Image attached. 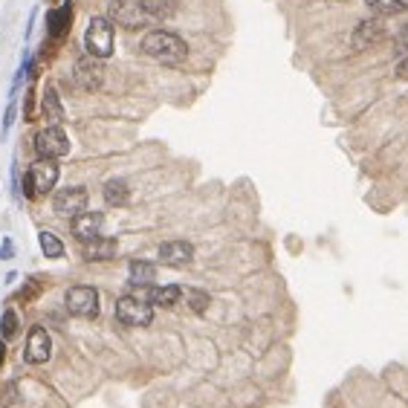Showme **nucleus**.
<instances>
[{
	"instance_id": "obj_1",
	"label": "nucleus",
	"mask_w": 408,
	"mask_h": 408,
	"mask_svg": "<svg viewBox=\"0 0 408 408\" xmlns=\"http://www.w3.org/2000/svg\"><path fill=\"white\" fill-rule=\"evenodd\" d=\"M142 53L159 64H183L188 55V46L179 35H174V32L154 29L142 38Z\"/></svg>"
},
{
	"instance_id": "obj_2",
	"label": "nucleus",
	"mask_w": 408,
	"mask_h": 408,
	"mask_svg": "<svg viewBox=\"0 0 408 408\" xmlns=\"http://www.w3.org/2000/svg\"><path fill=\"white\" fill-rule=\"evenodd\" d=\"M85 46L93 58H107L113 55V46H116V32H113L110 18H93L85 29Z\"/></svg>"
},
{
	"instance_id": "obj_3",
	"label": "nucleus",
	"mask_w": 408,
	"mask_h": 408,
	"mask_svg": "<svg viewBox=\"0 0 408 408\" xmlns=\"http://www.w3.org/2000/svg\"><path fill=\"white\" fill-rule=\"evenodd\" d=\"M55 183H58L55 159H35L24 179V194L26 197H41V194H50L55 188Z\"/></svg>"
},
{
	"instance_id": "obj_4",
	"label": "nucleus",
	"mask_w": 408,
	"mask_h": 408,
	"mask_svg": "<svg viewBox=\"0 0 408 408\" xmlns=\"http://www.w3.org/2000/svg\"><path fill=\"white\" fill-rule=\"evenodd\" d=\"M35 151L41 154V159L67 157L70 154V139L58 125H50V127H44L35 134Z\"/></svg>"
},
{
	"instance_id": "obj_5",
	"label": "nucleus",
	"mask_w": 408,
	"mask_h": 408,
	"mask_svg": "<svg viewBox=\"0 0 408 408\" xmlns=\"http://www.w3.org/2000/svg\"><path fill=\"white\" fill-rule=\"evenodd\" d=\"M116 316H119V321L130 324V328H145V324H151V319H154V307L139 296H122L116 301Z\"/></svg>"
},
{
	"instance_id": "obj_6",
	"label": "nucleus",
	"mask_w": 408,
	"mask_h": 408,
	"mask_svg": "<svg viewBox=\"0 0 408 408\" xmlns=\"http://www.w3.org/2000/svg\"><path fill=\"white\" fill-rule=\"evenodd\" d=\"M67 310L73 316H81V319L99 316V292H96L93 287H73L67 292Z\"/></svg>"
},
{
	"instance_id": "obj_7",
	"label": "nucleus",
	"mask_w": 408,
	"mask_h": 408,
	"mask_svg": "<svg viewBox=\"0 0 408 408\" xmlns=\"http://www.w3.org/2000/svg\"><path fill=\"white\" fill-rule=\"evenodd\" d=\"M73 76H76V81H78V87H85V90H99L102 81H105V67H102L99 58L85 55V58L76 61Z\"/></svg>"
},
{
	"instance_id": "obj_8",
	"label": "nucleus",
	"mask_w": 408,
	"mask_h": 408,
	"mask_svg": "<svg viewBox=\"0 0 408 408\" xmlns=\"http://www.w3.org/2000/svg\"><path fill=\"white\" fill-rule=\"evenodd\" d=\"M53 206H55L58 215H64V218H78L81 211L87 209V191L78 188V186L76 188H64V191L55 194Z\"/></svg>"
},
{
	"instance_id": "obj_9",
	"label": "nucleus",
	"mask_w": 408,
	"mask_h": 408,
	"mask_svg": "<svg viewBox=\"0 0 408 408\" xmlns=\"http://www.w3.org/2000/svg\"><path fill=\"white\" fill-rule=\"evenodd\" d=\"M53 353V342H50V333L44 328H32L29 330V339H26V362L32 365H44L46 359Z\"/></svg>"
},
{
	"instance_id": "obj_10",
	"label": "nucleus",
	"mask_w": 408,
	"mask_h": 408,
	"mask_svg": "<svg viewBox=\"0 0 408 408\" xmlns=\"http://www.w3.org/2000/svg\"><path fill=\"white\" fill-rule=\"evenodd\" d=\"M382 38H385V24L377 21V18H368V21H362L353 29L351 44H353V50H368V46L380 44Z\"/></svg>"
},
{
	"instance_id": "obj_11",
	"label": "nucleus",
	"mask_w": 408,
	"mask_h": 408,
	"mask_svg": "<svg viewBox=\"0 0 408 408\" xmlns=\"http://www.w3.org/2000/svg\"><path fill=\"white\" fill-rule=\"evenodd\" d=\"M102 226H105V218L99 211H81L78 218H73V235L81 243H87V240L102 238Z\"/></svg>"
},
{
	"instance_id": "obj_12",
	"label": "nucleus",
	"mask_w": 408,
	"mask_h": 408,
	"mask_svg": "<svg viewBox=\"0 0 408 408\" xmlns=\"http://www.w3.org/2000/svg\"><path fill=\"white\" fill-rule=\"evenodd\" d=\"M110 15H113V21H119L122 26H142L148 21L139 9V0H113Z\"/></svg>"
},
{
	"instance_id": "obj_13",
	"label": "nucleus",
	"mask_w": 408,
	"mask_h": 408,
	"mask_svg": "<svg viewBox=\"0 0 408 408\" xmlns=\"http://www.w3.org/2000/svg\"><path fill=\"white\" fill-rule=\"evenodd\" d=\"M191 258H194V249H191V243H186V240H168V243H162L159 247V260L162 264H168V267H183V264H188Z\"/></svg>"
},
{
	"instance_id": "obj_14",
	"label": "nucleus",
	"mask_w": 408,
	"mask_h": 408,
	"mask_svg": "<svg viewBox=\"0 0 408 408\" xmlns=\"http://www.w3.org/2000/svg\"><path fill=\"white\" fill-rule=\"evenodd\" d=\"M139 299H145L151 307H174L179 299H183V290L177 284H166V287H151V290H142Z\"/></svg>"
},
{
	"instance_id": "obj_15",
	"label": "nucleus",
	"mask_w": 408,
	"mask_h": 408,
	"mask_svg": "<svg viewBox=\"0 0 408 408\" xmlns=\"http://www.w3.org/2000/svg\"><path fill=\"white\" fill-rule=\"evenodd\" d=\"M87 260H107L116 255V240L113 238H96V240H87L85 249H81Z\"/></svg>"
},
{
	"instance_id": "obj_16",
	"label": "nucleus",
	"mask_w": 408,
	"mask_h": 408,
	"mask_svg": "<svg viewBox=\"0 0 408 408\" xmlns=\"http://www.w3.org/2000/svg\"><path fill=\"white\" fill-rule=\"evenodd\" d=\"M139 9L145 18H154V21H162V18H171L177 12V0H139Z\"/></svg>"
},
{
	"instance_id": "obj_17",
	"label": "nucleus",
	"mask_w": 408,
	"mask_h": 408,
	"mask_svg": "<svg viewBox=\"0 0 408 408\" xmlns=\"http://www.w3.org/2000/svg\"><path fill=\"white\" fill-rule=\"evenodd\" d=\"M130 284L136 287H151L157 281V267L148 264V260H130Z\"/></svg>"
},
{
	"instance_id": "obj_18",
	"label": "nucleus",
	"mask_w": 408,
	"mask_h": 408,
	"mask_svg": "<svg viewBox=\"0 0 408 408\" xmlns=\"http://www.w3.org/2000/svg\"><path fill=\"white\" fill-rule=\"evenodd\" d=\"M70 21H73V6H70V3L58 6V9L50 15V35H53V38H61L64 32L70 29Z\"/></svg>"
},
{
	"instance_id": "obj_19",
	"label": "nucleus",
	"mask_w": 408,
	"mask_h": 408,
	"mask_svg": "<svg viewBox=\"0 0 408 408\" xmlns=\"http://www.w3.org/2000/svg\"><path fill=\"white\" fill-rule=\"evenodd\" d=\"M105 200L110 206H125L130 200V188L125 179H110V183H105Z\"/></svg>"
},
{
	"instance_id": "obj_20",
	"label": "nucleus",
	"mask_w": 408,
	"mask_h": 408,
	"mask_svg": "<svg viewBox=\"0 0 408 408\" xmlns=\"http://www.w3.org/2000/svg\"><path fill=\"white\" fill-rule=\"evenodd\" d=\"M44 113L50 116L53 125H61V119H64V107L58 102V93L53 85H46V90H44Z\"/></svg>"
},
{
	"instance_id": "obj_21",
	"label": "nucleus",
	"mask_w": 408,
	"mask_h": 408,
	"mask_svg": "<svg viewBox=\"0 0 408 408\" xmlns=\"http://www.w3.org/2000/svg\"><path fill=\"white\" fill-rule=\"evenodd\" d=\"M368 9L373 15H400L408 9V0H368Z\"/></svg>"
},
{
	"instance_id": "obj_22",
	"label": "nucleus",
	"mask_w": 408,
	"mask_h": 408,
	"mask_svg": "<svg viewBox=\"0 0 408 408\" xmlns=\"http://www.w3.org/2000/svg\"><path fill=\"white\" fill-rule=\"evenodd\" d=\"M38 243H41V252H44L46 258H61V255H64V243H61L53 232H41V235H38Z\"/></svg>"
},
{
	"instance_id": "obj_23",
	"label": "nucleus",
	"mask_w": 408,
	"mask_h": 408,
	"mask_svg": "<svg viewBox=\"0 0 408 408\" xmlns=\"http://www.w3.org/2000/svg\"><path fill=\"white\" fill-rule=\"evenodd\" d=\"M15 333H18V313L15 310H6L3 313V321H0V339H12Z\"/></svg>"
},
{
	"instance_id": "obj_24",
	"label": "nucleus",
	"mask_w": 408,
	"mask_h": 408,
	"mask_svg": "<svg viewBox=\"0 0 408 408\" xmlns=\"http://www.w3.org/2000/svg\"><path fill=\"white\" fill-rule=\"evenodd\" d=\"M188 307L194 310V313H203V310L209 307V296L203 290H188Z\"/></svg>"
},
{
	"instance_id": "obj_25",
	"label": "nucleus",
	"mask_w": 408,
	"mask_h": 408,
	"mask_svg": "<svg viewBox=\"0 0 408 408\" xmlns=\"http://www.w3.org/2000/svg\"><path fill=\"white\" fill-rule=\"evenodd\" d=\"M397 53L402 58H408V24L400 29V38H397Z\"/></svg>"
},
{
	"instance_id": "obj_26",
	"label": "nucleus",
	"mask_w": 408,
	"mask_h": 408,
	"mask_svg": "<svg viewBox=\"0 0 408 408\" xmlns=\"http://www.w3.org/2000/svg\"><path fill=\"white\" fill-rule=\"evenodd\" d=\"M15 110H18V105H15V102H9V107H6V116H3V136L9 134V127H12V122H15Z\"/></svg>"
},
{
	"instance_id": "obj_27",
	"label": "nucleus",
	"mask_w": 408,
	"mask_h": 408,
	"mask_svg": "<svg viewBox=\"0 0 408 408\" xmlns=\"http://www.w3.org/2000/svg\"><path fill=\"white\" fill-rule=\"evenodd\" d=\"M0 258H3V260H6V258H12V240H9V238L3 240V249H0Z\"/></svg>"
},
{
	"instance_id": "obj_28",
	"label": "nucleus",
	"mask_w": 408,
	"mask_h": 408,
	"mask_svg": "<svg viewBox=\"0 0 408 408\" xmlns=\"http://www.w3.org/2000/svg\"><path fill=\"white\" fill-rule=\"evenodd\" d=\"M3 359H6V342L0 339V365H3Z\"/></svg>"
}]
</instances>
